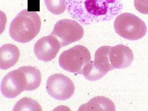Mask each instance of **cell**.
<instances>
[{"instance_id": "obj_1", "label": "cell", "mask_w": 148, "mask_h": 111, "mask_svg": "<svg viewBox=\"0 0 148 111\" xmlns=\"http://www.w3.org/2000/svg\"><path fill=\"white\" fill-rule=\"evenodd\" d=\"M67 10L71 17L88 25L107 21L123 10L122 0H66Z\"/></svg>"}, {"instance_id": "obj_2", "label": "cell", "mask_w": 148, "mask_h": 111, "mask_svg": "<svg viewBox=\"0 0 148 111\" xmlns=\"http://www.w3.org/2000/svg\"><path fill=\"white\" fill-rule=\"evenodd\" d=\"M41 20L38 14L25 9L20 12L12 21L9 33L14 40L25 44L39 34Z\"/></svg>"}, {"instance_id": "obj_3", "label": "cell", "mask_w": 148, "mask_h": 111, "mask_svg": "<svg viewBox=\"0 0 148 111\" xmlns=\"http://www.w3.org/2000/svg\"><path fill=\"white\" fill-rule=\"evenodd\" d=\"M114 29L119 35L130 40L142 39L146 34V25L143 20L131 13H123L114 20Z\"/></svg>"}, {"instance_id": "obj_4", "label": "cell", "mask_w": 148, "mask_h": 111, "mask_svg": "<svg viewBox=\"0 0 148 111\" xmlns=\"http://www.w3.org/2000/svg\"><path fill=\"white\" fill-rule=\"evenodd\" d=\"M91 61L89 51L82 45H77L64 51L59 56V64L65 71L82 75L85 66Z\"/></svg>"}, {"instance_id": "obj_5", "label": "cell", "mask_w": 148, "mask_h": 111, "mask_svg": "<svg viewBox=\"0 0 148 111\" xmlns=\"http://www.w3.org/2000/svg\"><path fill=\"white\" fill-rule=\"evenodd\" d=\"M110 48V46H103L96 51L94 60L90 61L83 69L82 74L86 79L89 81H97L113 70L109 57Z\"/></svg>"}, {"instance_id": "obj_6", "label": "cell", "mask_w": 148, "mask_h": 111, "mask_svg": "<svg viewBox=\"0 0 148 111\" xmlns=\"http://www.w3.org/2000/svg\"><path fill=\"white\" fill-rule=\"evenodd\" d=\"M50 35L56 37L61 47H64L81 40L84 35V30L76 20L65 19L56 23Z\"/></svg>"}, {"instance_id": "obj_7", "label": "cell", "mask_w": 148, "mask_h": 111, "mask_svg": "<svg viewBox=\"0 0 148 111\" xmlns=\"http://www.w3.org/2000/svg\"><path fill=\"white\" fill-rule=\"evenodd\" d=\"M48 94L54 99L64 101L70 99L75 92V86L69 77L55 74L48 78L46 84Z\"/></svg>"}, {"instance_id": "obj_8", "label": "cell", "mask_w": 148, "mask_h": 111, "mask_svg": "<svg viewBox=\"0 0 148 111\" xmlns=\"http://www.w3.org/2000/svg\"><path fill=\"white\" fill-rule=\"evenodd\" d=\"M26 83L22 71L19 68L8 73L1 83V92L4 97L13 99L26 91Z\"/></svg>"}, {"instance_id": "obj_9", "label": "cell", "mask_w": 148, "mask_h": 111, "mask_svg": "<svg viewBox=\"0 0 148 111\" xmlns=\"http://www.w3.org/2000/svg\"><path fill=\"white\" fill-rule=\"evenodd\" d=\"M61 47L58 40L49 35L37 40L34 46V51L40 60L48 62L54 59Z\"/></svg>"}, {"instance_id": "obj_10", "label": "cell", "mask_w": 148, "mask_h": 111, "mask_svg": "<svg viewBox=\"0 0 148 111\" xmlns=\"http://www.w3.org/2000/svg\"><path fill=\"white\" fill-rule=\"evenodd\" d=\"M109 57L113 69H125L130 66L134 56L130 47L123 45H118L110 49Z\"/></svg>"}, {"instance_id": "obj_11", "label": "cell", "mask_w": 148, "mask_h": 111, "mask_svg": "<svg viewBox=\"0 0 148 111\" xmlns=\"http://www.w3.org/2000/svg\"><path fill=\"white\" fill-rule=\"evenodd\" d=\"M20 51L16 46L5 44L0 47V68L3 70L10 69L17 63Z\"/></svg>"}, {"instance_id": "obj_12", "label": "cell", "mask_w": 148, "mask_h": 111, "mask_svg": "<svg viewBox=\"0 0 148 111\" xmlns=\"http://www.w3.org/2000/svg\"><path fill=\"white\" fill-rule=\"evenodd\" d=\"M115 111V105L111 100L103 96H97L91 99L79 109V111Z\"/></svg>"}, {"instance_id": "obj_13", "label": "cell", "mask_w": 148, "mask_h": 111, "mask_svg": "<svg viewBox=\"0 0 148 111\" xmlns=\"http://www.w3.org/2000/svg\"><path fill=\"white\" fill-rule=\"evenodd\" d=\"M22 71L26 83V91H33L40 86L42 81L41 73L39 69L32 66H23L19 68Z\"/></svg>"}, {"instance_id": "obj_14", "label": "cell", "mask_w": 148, "mask_h": 111, "mask_svg": "<svg viewBox=\"0 0 148 111\" xmlns=\"http://www.w3.org/2000/svg\"><path fill=\"white\" fill-rule=\"evenodd\" d=\"M12 110L13 111H42V108L37 101L25 97L17 102Z\"/></svg>"}, {"instance_id": "obj_15", "label": "cell", "mask_w": 148, "mask_h": 111, "mask_svg": "<svg viewBox=\"0 0 148 111\" xmlns=\"http://www.w3.org/2000/svg\"><path fill=\"white\" fill-rule=\"evenodd\" d=\"M45 3L49 12L55 15L63 14L67 9L66 0H45Z\"/></svg>"}, {"instance_id": "obj_16", "label": "cell", "mask_w": 148, "mask_h": 111, "mask_svg": "<svg viewBox=\"0 0 148 111\" xmlns=\"http://www.w3.org/2000/svg\"><path fill=\"white\" fill-rule=\"evenodd\" d=\"M134 5L138 12L144 14H148V0H134Z\"/></svg>"}]
</instances>
